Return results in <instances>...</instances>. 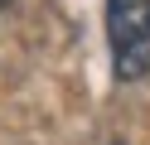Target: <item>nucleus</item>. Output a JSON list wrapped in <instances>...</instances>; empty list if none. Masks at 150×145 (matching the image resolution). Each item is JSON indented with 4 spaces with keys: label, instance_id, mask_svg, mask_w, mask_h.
<instances>
[{
    "label": "nucleus",
    "instance_id": "nucleus-1",
    "mask_svg": "<svg viewBox=\"0 0 150 145\" xmlns=\"http://www.w3.org/2000/svg\"><path fill=\"white\" fill-rule=\"evenodd\" d=\"M107 39L111 68L121 82L150 73V0H107Z\"/></svg>",
    "mask_w": 150,
    "mask_h": 145
}]
</instances>
